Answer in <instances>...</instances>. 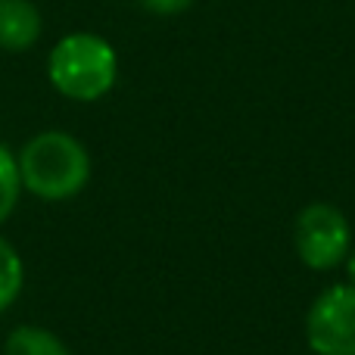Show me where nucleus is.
I'll return each instance as SVG.
<instances>
[{
  "label": "nucleus",
  "mask_w": 355,
  "mask_h": 355,
  "mask_svg": "<svg viewBox=\"0 0 355 355\" xmlns=\"http://www.w3.org/2000/svg\"><path fill=\"white\" fill-rule=\"evenodd\" d=\"M306 343L315 355H355V287L321 290L306 315Z\"/></svg>",
  "instance_id": "20e7f679"
},
{
  "label": "nucleus",
  "mask_w": 355,
  "mask_h": 355,
  "mask_svg": "<svg viewBox=\"0 0 355 355\" xmlns=\"http://www.w3.org/2000/svg\"><path fill=\"white\" fill-rule=\"evenodd\" d=\"M296 256L312 271H334L352 250L349 218L334 202H309L293 221Z\"/></svg>",
  "instance_id": "7ed1b4c3"
},
{
  "label": "nucleus",
  "mask_w": 355,
  "mask_h": 355,
  "mask_svg": "<svg viewBox=\"0 0 355 355\" xmlns=\"http://www.w3.org/2000/svg\"><path fill=\"white\" fill-rule=\"evenodd\" d=\"M3 355H72L53 331L37 324H22L6 337Z\"/></svg>",
  "instance_id": "423d86ee"
},
{
  "label": "nucleus",
  "mask_w": 355,
  "mask_h": 355,
  "mask_svg": "<svg viewBox=\"0 0 355 355\" xmlns=\"http://www.w3.org/2000/svg\"><path fill=\"white\" fill-rule=\"evenodd\" d=\"M22 284H25L22 259H19V252L0 237V312H6V309L19 300Z\"/></svg>",
  "instance_id": "0eeeda50"
},
{
  "label": "nucleus",
  "mask_w": 355,
  "mask_h": 355,
  "mask_svg": "<svg viewBox=\"0 0 355 355\" xmlns=\"http://www.w3.org/2000/svg\"><path fill=\"white\" fill-rule=\"evenodd\" d=\"M47 75L53 87L69 100L78 103H94L106 97L116 85L119 75V56L100 35H66L53 50H50Z\"/></svg>",
  "instance_id": "f03ea898"
},
{
  "label": "nucleus",
  "mask_w": 355,
  "mask_h": 355,
  "mask_svg": "<svg viewBox=\"0 0 355 355\" xmlns=\"http://www.w3.org/2000/svg\"><path fill=\"white\" fill-rule=\"evenodd\" d=\"M41 37V12L31 0H0V50L22 53Z\"/></svg>",
  "instance_id": "39448f33"
},
{
  "label": "nucleus",
  "mask_w": 355,
  "mask_h": 355,
  "mask_svg": "<svg viewBox=\"0 0 355 355\" xmlns=\"http://www.w3.org/2000/svg\"><path fill=\"white\" fill-rule=\"evenodd\" d=\"M144 6H147L150 12H156V16H175V12H184L193 0H141Z\"/></svg>",
  "instance_id": "1a4fd4ad"
},
{
  "label": "nucleus",
  "mask_w": 355,
  "mask_h": 355,
  "mask_svg": "<svg viewBox=\"0 0 355 355\" xmlns=\"http://www.w3.org/2000/svg\"><path fill=\"white\" fill-rule=\"evenodd\" d=\"M22 190V175H19V159L0 144V225L12 215Z\"/></svg>",
  "instance_id": "6e6552de"
},
{
  "label": "nucleus",
  "mask_w": 355,
  "mask_h": 355,
  "mask_svg": "<svg viewBox=\"0 0 355 355\" xmlns=\"http://www.w3.org/2000/svg\"><path fill=\"white\" fill-rule=\"evenodd\" d=\"M22 187L41 200H69L81 193L91 178V156L66 131H44L31 137L19 156Z\"/></svg>",
  "instance_id": "f257e3e1"
},
{
  "label": "nucleus",
  "mask_w": 355,
  "mask_h": 355,
  "mask_svg": "<svg viewBox=\"0 0 355 355\" xmlns=\"http://www.w3.org/2000/svg\"><path fill=\"white\" fill-rule=\"evenodd\" d=\"M346 277H349V281H346V284H352V287H355V243H352V250H349V256H346Z\"/></svg>",
  "instance_id": "9d476101"
}]
</instances>
